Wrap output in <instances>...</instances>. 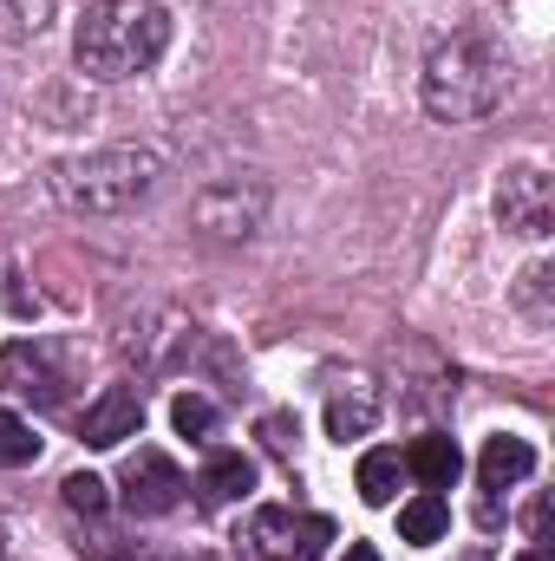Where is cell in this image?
I'll return each instance as SVG.
<instances>
[{
  "instance_id": "cell-1",
  "label": "cell",
  "mask_w": 555,
  "mask_h": 561,
  "mask_svg": "<svg viewBox=\"0 0 555 561\" xmlns=\"http://www.w3.org/2000/svg\"><path fill=\"white\" fill-rule=\"evenodd\" d=\"M163 46H170V13L157 0H92L86 20L72 26V59L99 85L150 72Z\"/></svg>"
},
{
  "instance_id": "cell-2",
  "label": "cell",
  "mask_w": 555,
  "mask_h": 561,
  "mask_svg": "<svg viewBox=\"0 0 555 561\" xmlns=\"http://www.w3.org/2000/svg\"><path fill=\"white\" fill-rule=\"evenodd\" d=\"M503 92H510V66L484 33L444 39L418 72V99H424V112L438 125H477V118H490L503 105Z\"/></svg>"
},
{
  "instance_id": "cell-3",
  "label": "cell",
  "mask_w": 555,
  "mask_h": 561,
  "mask_svg": "<svg viewBox=\"0 0 555 561\" xmlns=\"http://www.w3.org/2000/svg\"><path fill=\"white\" fill-rule=\"evenodd\" d=\"M163 176V157L150 144H105L86 157H59L53 163V196L72 216H125L132 203H144Z\"/></svg>"
},
{
  "instance_id": "cell-4",
  "label": "cell",
  "mask_w": 555,
  "mask_h": 561,
  "mask_svg": "<svg viewBox=\"0 0 555 561\" xmlns=\"http://www.w3.org/2000/svg\"><path fill=\"white\" fill-rule=\"evenodd\" d=\"M333 542V523L327 516H301V510H249L242 529H236V561H314Z\"/></svg>"
},
{
  "instance_id": "cell-5",
  "label": "cell",
  "mask_w": 555,
  "mask_h": 561,
  "mask_svg": "<svg viewBox=\"0 0 555 561\" xmlns=\"http://www.w3.org/2000/svg\"><path fill=\"white\" fill-rule=\"evenodd\" d=\"M190 216H196V229L209 242H249L262 229V216H269V183L262 176H223V183L196 190Z\"/></svg>"
},
{
  "instance_id": "cell-6",
  "label": "cell",
  "mask_w": 555,
  "mask_h": 561,
  "mask_svg": "<svg viewBox=\"0 0 555 561\" xmlns=\"http://www.w3.org/2000/svg\"><path fill=\"white\" fill-rule=\"evenodd\" d=\"M490 209H497V229H503V236L543 242V236L555 229V183H550V170H543V163H517V170H503V176H497Z\"/></svg>"
},
{
  "instance_id": "cell-7",
  "label": "cell",
  "mask_w": 555,
  "mask_h": 561,
  "mask_svg": "<svg viewBox=\"0 0 555 561\" xmlns=\"http://www.w3.org/2000/svg\"><path fill=\"white\" fill-rule=\"evenodd\" d=\"M183 470L163 457V450H138L132 463H125V477H118V496H125V510L132 516H170L177 503H183Z\"/></svg>"
},
{
  "instance_id": "cell-8",
  "label": "cell",
  "mask_w": 555,
  "mask_h": 561,
  "mask_svg": "<svg viewBox=\"0 0 555 561\" xmlns=\"http://www.w3.org/2000/svg\"><path fill=\"white\" fill-rule=\"evenodd\" d=\"M138 424H144V392L138 386H105V392L86 405V444H92V450H112V444L138 437Z\"/></svg>"
},
{
  "instance_id": "cell-9",
  "label": "cell",
  "mask_w": 555,
  "mask_h": 561,
  "mask_svg": "<svg viewBox=\"0 0 555 561\" xmlns=\"http://www.w3.org/2000/svg\"><path fill=\"white\" fill-rule=\"evenodd\" d=\"M380 424V386L366 379V373H353V379H340L333 392H327V437H366Z\"/></svg>"
},
{
  "instance_id": "cell-10",
  "label": "cell",
  "mask_w": 555,
  "mask_h": 561,
  "mask_svg": "<svg viewBox=\"0 0 555 561\" xmlns=\"http://www.w3.org/2000/svg\"><path fill=\"white\" fill-rule=\"evenodd\" d=\"M196 510H229V503H242L249 490H256V463L242 457V450H216L203 470H196Z\"/></svg>"
},
{
  "instance_id": "cell-11",
  "label": "cell",
  "mask_w": 555,
  "mask_h": 561,
  "mask_svg": "<svg viewBox=\"0 0 555 561\" xmlns=\"http://www.w3.org/2000/svg\"><path fill=\"white\" fill-rule=\"evenodd\" d=\"M0 386L26 405H59V373L39 359V346H7L0 353Z\"/></svg>"
},
{
  "instance_id": "cell-12",
  "label": "cell",
  "mask_w": 555,
  "mask_h": 561,
  "mask_svg": "<svg viewBox=\"0 0 555 561\" xmlns=\"http://www.w3.org/2000/svg\"><path fill=\"white\" fill-rule=\"evenodd\" d=\"M536 470V450L523 444V437H490L484 444V457H477V477H484V490L497 496V490H510V483H523Z\"/></svg>"
},
{
  "instance_id": "cell-13",
  "label": "cell",
  "mask_w": 555,
  "mask_h": 561,
  "mask_svg": "<svg viewBox=\"0 0 555 561\" xmlns=\"http://www.w3.org/2000/svg\"><path fill=\"white\" fill-rule=\"evenodd\" d=\"M406 470H412L424 490H451L457 470H464V450L451 437H418L412 450H406Z\"/></svg>"
},
{
  "instance_id": "cell-14",
  "label": "cell",
  "mask_w": 555,
  "mask_h": 561,
  "mask_svg": "<svg viewBox=\"0 0 555 561\" xmlns=\"http://www.w3.org/2000/svg\"><path fill=\"white\" fill-rule=\"evenodd\" d=\"M444 529H451V503L438 496V490H418L412 503H399V536L406 542H444Z\"/></svg>"
},
{
  "instance_id": "cell-15",
  "label": "cell",
  "mask_w": 555,
  "mask_h": 561,
  "mask_svg": "<svg viewBox=\"0 0 555 561\" xmlns=\"http://www.w3.org/2000/svg\"><path fill=\"white\" fill-rule=\"evenodd\" d=\"M399 477H406V457H399V450H366L360 470H353V483H360V496H366L373 510H386V503L399 496Z\"/></svg>"
},
{
  "instance_id": "cell-16",
  "label": "cell",
  "mask_w": 555,
  "mask_h": 561,
  "mask_svg": "<svg viewBox=\"0 0 555 561\" xmlns=\"http://www.w3.org/2000/svg\"><path fill=\"white\" fill-rule=\"evenodd\" d=\"M59 20V0H0V33L7 39H39Z\"/></svg>"
},
{
  "instance_id": "cell-17",
  "label": "cell",
  "mask_w": 555,
  "mask_h": 561,
  "mask_svg": "<svg viewBox=\"0 0 555 561\" xmlns=\"http://www.w3.org/2000/svg\"><path fill=\"white\" fill-rule=\"evenodd\" d=\"M550 287H555L550 262H530V268H523V280H517V307H523L536 327H550V313H555V307H550Z\"/></svg>"
},
{
  "instance_id": "cell-18",
  "label": "cell",
  "mask_w": 555,
  "mask_h": 561,
  "mask_svg": "<svg viewBox=\"0 0 555 561\" xmlns=\"http://www.w3.org/2000/svg\"><path fill=\"white\" fill-rule=\"evenodd\" d=\"M33 457H39L33 424L13 419V412H0V470H20V463H33Z\"/></svg>"
},
{
  "instance_id": "cell-19",
  "label": "cell",
  "mask_w": 555,
  "mask_h": 561,
  "mask_svg": "<svg viewBox=\"0 0 555 561\" xmlns=\"http://www.w3.org/2000/svg\"><path fill=\"white\" fill-rule=\"evenodd\" d=\"M59 496H66V510H79V516H105V503H112L105 477H92V470H72V477L59 483Z\"/></svg>"
},
{
  "instance_id": "cell-20",
  "label": "cell",
  "mask_w": 555,
  "mask_h": 561,
  "mask_svg": "<svg viewBox=\"0 0 555 561\" xmlns=\"http://www.w3.org/2000/svg\"><path fill=\"white\" fill-rule=\"evenodd\" d=\"M170 424H177L183 437H209V431H216V405L196 399V392H183V399L170 405Z\"/></svg>"
},
{
  "instance_id": "cell-21",
  "label": "cell",
  "mask_w": 555,
  "mask_h": 561,
  "mask_svg": "<svg viewBox=\"0 0 555 561\" xmlns=\"http://www.w3.org/2000/svg\"><path fill=\"white\" fill-rule=\"evenodd\" d=\"M262 437H269V450H281V457H287V450H294V419L269 412V419H262Z\"/></svg>"
},
{
  "instance_id": "cell-22",
  "label": "cell",
  "mask_w": 555,
  "mask_h": 561,
  "mask_svg": "<svg viewBox=\"0 0 555 561\" xmlns=\"http://www.w3.org/2000/svg\"><path fill=\"white\" fill-rule=\"evenodd\" d=\"M340 561H380V549H373V542H353V549H347Z\"/></svg>"
},
{
  "instance_id": "cell-23",
  "label": "cell",
  "mask_w": 555,
  "mask_h": 561,
  "mask_svg": "<svg viewBox=\"0 0 555 561\" xmlns=\"http://www.w3.org/2000/svg\"><path fill=\"white\" fill-rule=\"evenodd\" d=\"M517 561H555V556H550V549H543V542H536V549H523V556H517Z\"/></svg>"
}]
</instances>
